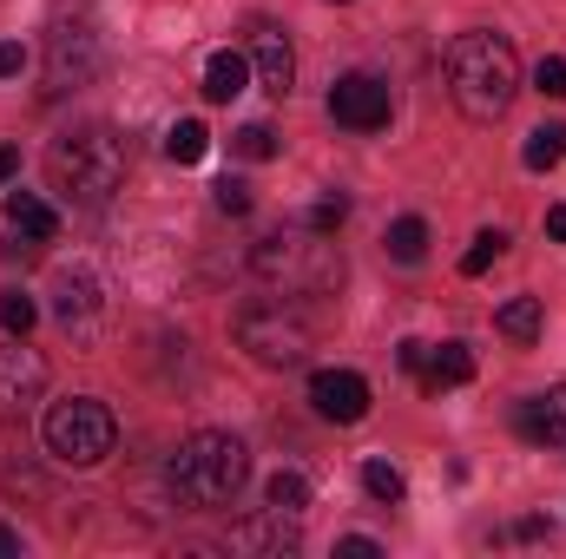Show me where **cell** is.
I'll return each mask as SVG.
<instances>
[{"label":"cell","instance_id":"1","mask_svg":"<svg viewBox=\"0 0 566 559\" xmlns=\"http://www.w3.org/2000/svg\"><path fill=\"white\" fill-rule=\"evenodd\" d=\"M448 93L474 126H494L521 93V53L501 33H461L448 46Z\"/></svg>","mask_w":566,"mask_h":559},{"label":"cell","instance_id":"2","mask_svg":"<svg viewBox=\"0 0 566 559\" xmlns=\"http://www.w3.org/2000/svg\"><path fill=\"white\" fill-rule=\"evenodd\" d=\"M46 178L73 204H106L126 184V139L113 126H73L46 145Z\"/></svg>","mask_w":566,"mask_h":559},{"label":"cell","instance_id":"3","mask_svg":"<svg viewBox=\"0 0 566 559\" xmlns=\"http://www.w3.org/2000/svg\"><path fill=\"white\" fill-rule=\"evenodd\" d=\"M171 494L185 507H231L238 487L251 481V454L238 434H218V428H198L178 454H171Z\"/></svg>","mask_w":566,"mask_h":559},{"label":"cell","instance_id":"4","mask_svg":"<svg viewBox=\"0 0 566 559\" xmlns=\"http://www.w3.org/2000/svg\"><path fill=\"white\" fill-rule=\"evenodd\" d=\"M40 434H46V454H53V461H66V467H99V461L113 454V441H119V421H113L106 402H93V395H66V402L46 409Z\"/></svg>","mask_w":566,"mask_h":559},{"label":"cell","instance_id":"5","mask_svg":"<svg viewBox=\"0 0 566 559\" xmlns=\"http://www.w3.org/2000/svg\"><path fill=\"white\" fill-rule=\"evenodd\" d=\"M238 349H244L251 362H264V369H296V362L316 349V336H310V323H303L296 303L264 296V303H244V309H238Z\"/></svg>","mask_w":566,"mask_h":559},{"label":"cell","instance_id":"6","mask_svg":"<svg viewBox=\"0 0 566 559\" xmlns=\"http://www.w3.org/2000/svg\"><path fill=\"white\" fill-rule=\"evenodd\" d=\"M251 271L264 283H283V289H303V296H316V289H336L343 283V257L329 251V244H303V238H264L258 251H251Z\"/></svg>","mask_w":566,"mask_h":559},{"label":"cell","instance_id":"7","mask_svg":"<svg viewBox=\"0 0 566 559\" xmlns=\"http://www.w3.org/2000/svg\"><path fill=\"white\" fill-rule=\"evenodd\" d=\"M329 119L349 133H382L389 126V86L376 73H343L329 86Z\"/></svg>","mask_w":566,"mask_h":559},{"label":"cell","instance_id":"8","mask_svg":"<svg viewBox=\"0 0 566 559\" xmlns=\"http://www.w3.org/2000/svg\"><path fill=\"white\" fill-rule=\"evenodd\" d=\"M93 66H99V40H93L86 27L60 20L53 40H46V93H66V86H80V80H93Z\"/></svg>","mask_w":566,"mask_h":559},{"label":"cell","instance_id":"9","mask_svg":"<svg viewBox=\"0 0 566 559\" xmlns=\"http://www.w3.org/2000/svg\"><path fill=\"white\" fill-rule=\"evenodd\" d=\"M46 395V362L27 349V336H13L7 349H0V415H27L33 402Z\"/></svg>","mask_w":566,"mask_h":559},{"label":"cell","instance_id":"10","mask_svg":"<svg viewBox=\"0 0 566 559\" xmlns=\"http://www.w3.org/2000/svg\"><path fill=\"white\" fill-rule=\"evenodd\" d=\"M310 402H316V415L323 421H363L369 415V382L356 376V369H316L310 376Z\"/></svg>","mask_w":566,"mask_h":559},{"label":"cell","instance_id":"11","mask_svg":"<svg viewBox=\"0 0 566 559\" xmlns=\"http://www.w3.org/2000/svg\"><path fill=\"white\" fill-rule=\"evenodd\" d=\"M251 73H258V86H264L271 99H290V86H296V53H290V40H283L277 27H251Z\"/></svg>","mask_w":566,"mask_h":559},{"label":"cell","instance_id":"12","mask_svg":"<svg viewBox=\"0 0 566 559\" xmlns=\"http://www.w3.org/2000/svg\"><path fill=\"white\" fill-rule=\"evenodd\" d=\"M514 428H521V441H534V447H566V382L547 389V395H527L521 415H514Z\"/></svg>","mask_w":566,"mask_h":559},{"label":"cell","instance_id":"13","mask_svg":"<svg viewBox=\"0 0 566 559\" xmlns=\"http://www.w3.org/2000/svg\"><path fill=\"white\" fill-rule=\"evenodd\" d=\"M231 547H244V553H283V547H296V514L264 507V514L238 520V527H231Z\"/></svg>","mask_w":566,"mask_h":559},{"label":"cell","instance_id":"14","mask_svg":"<svg viewBox=\"0 0 566 559\" xmlns=\"http://www.w3.org/2000/svg\"><path fill=\"white\" fill-rule=\"evenodd\" d=\"M53 316L73 329V323H93L99 316V277L93 271H60L53 277Z\"/></svg>","mask_w":566,"mask_h":559},{"label":"cell","instance_id":"15","mask_svg":"<svg viewBox=\"0 0 566 559\" xmlns=\"http://www.w3.org/2000/svg\"><path fill=\"white\" fill-rule=\"evenodd\" d=\"M7 224L20 238H33V244H53L60 238V211L46 198H33V191H7Z\"/></svg>","mask_w":566,"mask_h":559},{"label":"cell","instance_id":"16","mask_svg":"<svg viewBox=\"0 0 566 559\" xmlns=\"http://www.w3.org/2000/svg\"><path fill=\"white\" fill-rule=\"evenodd\" d=\"M244 80H251V60H244V53L224 46V53L205 60V99H211V106H231V99L244 93Z\"/></svg>","mask_w":566,"mask_h":559},{"label":"cell","instance_id":"17","mask_svg":"<svg viewBox=\"0 0 566 559\" xmlns=\"http://www.w3.org/2000/svg\"><path fill=\"white\" fill-rule=\"evenodd\" d=\"M468 376H474V349H468V342H441V349L428 356V369H422V389L441 395V389H461Z\"/></svg>","mask_w":566,"mask_h":559},{"label":"cell","instance_id":"18","mask_svg":"<svg viewBox=\"0 0 566 559\" xmlns=\"http://www.w3.org/2000/svg\"><path fill=\"white\" fill-rule=\"evenodd\" d=\"M541 323H547L541 296H514V303H501V316H494V329H501L507 342H534V336H541Z\"/></svg>","mask_w":566,"mask_h":559},{"label":"cell","instance_id":"19","mask_svg":"<svg viewBox=\"0 0 566 559\" xmlns=\"http://www.w3.org/2000/svg\"><path fill=\"white\" fill-rule=\"evenodd\" d=\"M264 507H277V514H310V481L296 474V467H283V474H271V487H264Z\"/></svg>","mask_w":566,"mask_h":559},{"label":"cell","instance_id":"20","mask_svg":"<svg viewBox=\"0 0 566 559\" xmlns=\"http://www.w3.org/2000/svg\"><path fill=\"white\" fill-rule=\"evenodd\" d=\"M205 151H211V133H205L198 119H178V126L165 133V158H171V165H198Z\"/></svg>","mask_w":566,"mask_h":559},{"label":"cell","instance_id":"21","mask_svg":"<svg viewBox=\"0 0 566 559\" xmlns=\"http://www.w3.org/2000/svg\"><path fill=\"white\" fill-rule=\"evenodd\" d=\"M389 257H396V264H422L428 257V224L422 218H396V224H389Z\"/></svg>","mask_w":566,"mask_h":559},{"label":"cell","instance_id":"22","mask_svg":"<svg viewBox=\"0 0 566 559\" xmlns=\"http://www.w3.org/2000/svg\"><path fill=\"white\" fill-rule=\"evenodd\" d=\"M521 158H527V171H554V165L566 158V126H541Z\"/></svg>","mask_w":566,"mask_h":559},{"label":"cell","instance_id":"23","mask_svg":"<svg viewBox=\"0 0 566 559\" xmlns=\"http://www.w3.org/2000/svg\"><path fill=\"white\" fill-rule=\"evenodd\" d=\"M363 487H369V500H382V507H396V500L409 494V481H402L389 461H363Z\"/></svg>","mask_w":566,"mask_h":559},{"label":"cell","instance_id":"24","mask_svg":"<svg viewBox=\"0 0 566 559\" xmlns=\"http://www.w3.org/2000/svg\"><path fill=\"white\" fill-rule=\"evenodd\" d=\"M343 218H349V198H343V191H329V198H316V204H310V218H303V224H310L316 238H329V231H343Z\"/></svg>","mask_w":566,"mask_h":559},{"label":"cell","instance_id":"25","mask_svg":"<svg viewBox=\"0 0 566 559\" xmlns=\"http://www.w3.org/2000/svg\"><path fill=\"white\" fill-rule=\"evenodd\" d=\"M501 251H507V238H501V231H481V238L468 244V257H461V277H481V271H488Z\"/></svg>","mask_w":566,"mask_h":559},{"label":"cell","instance_id":"26","mask_svg":"<svg viewBox=\"0 0 566 559\" xmlns=\"http://www.w3.org/2000/svg\"><path fill=\"white\" fill-rule=\"evenodd\" d=\"M33 316H40V309H33V296H20V289H7V296H0V329H7V336H27V329H33Z\"/></svg>","mask_w":566,"mask_h":559},{"label":"cell","instance_id":"27","mask_svg":"<svg viewBox=\"0 0 566 559\" xmlns=\"http://www.w3.org/2000/svg\"><path fill=\"white\" fill-rule=\"evenodd\" d=\"M231 151L251 158V165H264V158H277V133H271V126H244V133L231 139Z\"/></svg>","mask_w":566,"mask_h":559},{"label":"cell","instance_id":"28","mask_svg":"<svg viewBox=\"0 0 566 559\" xmlns=\"http://www.w3.org/2000/svg\"><path fill=\"white\" fill-rule=\"evenodd\" d=\"M534 86H541L547 99H566V60H560V53H547V60L534 66Z\"/></svg>","mask_w":566,"mask_h":559},{"label":"cell","instance_id":"29","mask_svg":"<svg viewBox=\"0 0 566 559\" xmlns=\"http://www.w3.org/2000/svg\"><path fill=\"white\" fill-rule=\"evenodd\" d=\"M211 198H218V211H224V218H244V211H251V184H238V178H224Z\"/></svg>","mask_w":566,"mask_h":559},{"label":"cell","instance_id":"30","mask_svg":"<svg viewBox=\"0 0 566 559\" xmlns=\"http://www.w3.org/2000/svg\"><path fill=\"white\" fill-rule=\"evenodd\" d=\"M20 66H27V46L20 40H0V80H13Z\"/></svg>","mask_w":566,"mask_h":559},{"label":"cell","instance_id":"31","mask_svg":"<svg viewBox=\"0 0 566 559\" xmlns=\"http://www.w3.org/2000/svg\"><path fill=\"white\" fill-rule=\"evenodd\" d=\"M396 362H402L409 376H422V369H428V342H402V349H396Z\"/></svg>","mask_w":566,"mask_h":559},{"label":"cell","instance_id":"32","mask_svg":"<svg viewBox=\"0 0 566 559\" xmlns=\"http://www.w3.org/2000/svg\"><path fill=\"white\" fill-rule=\"evenodd\" d=\"M343 553H356V559H369V553H376V540H369V534H349V540H343Z\"/></svg>","mask_w":566,"mask_h":559},{"label":"cell","instance_id":"33","mask_svg":"<svg viewBox=\"0 0 566 559\" xmlns=\"http://www.w3.org/2000/svg\"><path fill=\"white\" fill-rule=\"evenodd\" d=\"M547 238H560V244H566V204H554V211H547Z\"/></svg>","mask_w":566,"mask_h":559},{"label":"cell","instance_id":"34","mask_svg":"<svg viewBox=\"0 0 566 559\" xmlns=\"http://www.w3.org/2000/svg\"><path fill=\"white\" fill-rule=\"evenodd\" d=\"M13 171H20V151H13V145H0V184H7Z\"/></svg>","mask_w":566,"mask_h":559},{"label":"cell","instance_id":"35","mask_svg":"<svg viewBox=\"0 0 566 559\" xmlns=\"http://www.w3.org/2000/svg\"><path fill=\"white\" fill-rule=\"evenodd\" d=\"M0 553H20V540H13V527H0Z\"/></svg>","mask_w":566,"mask_h":559}]
</instances>
